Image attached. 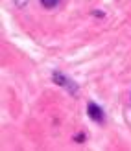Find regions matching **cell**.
I'll return each instance as SVG.
<instances>
[{"instance_id": "6da1fadb", "label": "cell", "mask_w": 131, "mask_h": 151, "mask_svg": "<svg viewBox=\"0 0 131 151\" xmlns=\"http://www.w3.org/2000/svg\"><path fill=\"white\" fill-rule=\"evenodd\" d=\"M52 79H54V83H57L59 87H63L65 90H68L72 96H76L78 94V85L70 79V78H67V76H63L61 72H54L52 74Z\"/></svg>"}, {"instance_id": "7a4b0ae2", "label": "cell", "mask_w": 131, "mask_h": 151, "mask_svg": "<svg viewBox=\"0 0 131 151\" xmlns=\"http://www.w3.org/2000/svg\"><path fill=\"white\" fill-rule=\"evenodd\" d=\"M87 112H89V118L92 120V122H96V124H103V120H105V116H103V111H102V107H98L96 103H89L87 105Z\"/></svg>"}, {"instance_id": "3957f363", "label": "cell", "mask_w": 131, "mask_h": 151, "mask_svg": "<svg viewBox=\"0 0 131 151\" xmlns=\"http://www.w3.org/2000/svg\"><path fill=\"white\" fill-rule=\"evenodd\" d=\"M59 2H61V0H41V4H43L44 7H48V9H52V7H56Z\"/></svg>"}]
</instances>
